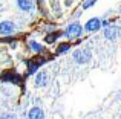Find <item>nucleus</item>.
I'll return each mask as SVG.
<instances>
[{
  "mask_svg": "<svg viewBox=\"0 0 121 119\" xmlns=\"http://www.w3.org/2000/svg\"><path fill=\"white\" fill-rule=\"evenodd\" d=\"M72 58H74L75 63H78V64H87L92 60V52H91V49H78V51L74 52Z\"/></svg>",
  "mask_w": 121,
  "mask_h": 119,
  "instance_id": "20e7f679",
  "label": "nucleus"
},
{
  "mask_svg": "<svg viewBox=\"0 0 121 119\" xmlns=\"http://www.w3.org/2000/svg\"><path fill=\"white\" fill-rule=\"evenodd\" d=\"M2 41H5V43H11V41H14V38H12L11 35H8V37H6V38H3Z\"/></svg>",
  "mask_w": 121,
  "mask_h": 119,
  "instance_id": "f3484780",
  "label": "nucleus"
},
{
  "mask_svg": "<svg viewBox=\"0 0 121 119\" xmlns=\"http://www.w3.org/2000/svg\"><path fill=\"white\" fill-rule=\"evenodd\" d=\"M100 28H101V20H100L98 17L91 18V20H89L87 23L84 24V29L87 31V32H97Z\"/></svg>",
  "mask_w": 121,
  "mask_h": 119,
  "instance_id": "423d86ee",
  "label": "nucleus"
},
{
  "mask_svg": "<svg viewBox=\"0 0 121 119\" xmlns=\"http://www.w3.org/2000/svg\"><path fill=\"white\" fill-rule=\"evenodd\" d=\"M28 119H44V111L40 107H32L28 111Z\"/></svg>",
  "mask_w": 121,
  "mask_h": 119,
  "instance_id": "9d476101",
  "label": "nucleus"
},
{
  "mask_svg": "<svg viewBox=\"0 0 121 119\" xmlns=\"http://www.w3.org/2000/svg\"><path fill=\"white\" fill-rule=\"evenodd\" d=\"M72 2H74V0H66V5L71 6V5H72Z\"/></svg>",
  "mask_w": 121,
  "mask_h": 119,
  "instance_id": "a211bd4d",
  "label": "nucleus"
},
{
  "mask_svg": "<svg viewBox=\"0 0 121 119\" xmlns=\"http://www.w3.org/2000/svg\"><path fill=\"white\" fill-rule=\"evenodd\" d=\"M28 48H29L32 52H37V54H43L44 52V48L41 44H39L37 41H29L28 43Z\"/></svg>",
  "mask_w": 121,
  "mask_h": 119,
  "instance_id": "9b49d317",
  "label": "nucleus"
},
{
  "mask_svg": "<svg viewBox=\"0 0 121 119\" xmlns=\"http://www.w3.org/2000/svg\"><path fill=\"white\" fill-rule=\"evenodd\" d=\"M48 81H49V76L44 70H41L35 75V87H44L48 84Z\"/></svg>",
  "mask_w": 121,
  "mask_h": 119,
  "instance_id": "6e6552de",
  "label": "nucleus"
},
{
  "mask_svg": "<svg viewBox=\"0 0 121 119\" xmlns=\"http://www.w3.org/2000/svg\"><path fill=\"white\" fill-rule=\"evenodd\" d=\"M120 34H121V29H120L118 26H112V24H109V26L104 28L103 35H104V38H106V40H115Z\"/></svg>",
  "mask_w": 121,
  "mask_h": 119,
  "instance_id": "39448f33",
  "label": "nucleus"
},
{
  "mask_svg": "<svg viewBox=\"0 0 121 119\" xmlns=\"http://www.w3.org/2000/svg\"><path fill=\"white\" fill-rule=\"evenodd\" d=\"M34 3H35V0H17L18 9H22L25 12H29L34 8Z\"/></svg>",
  "mask_w": 121,
  "mask_h": 119,
  "instance_id": "1a4fd4ad",
  "label": "nucleus"
},
{
  "mask_svg": "<svg viewBox=\"0 0 121 119\" xmlns=\"http://www.w3.org/2000/svg\"><path fill=\"white\" fill-rule=\"evenodd\" d=\"M58 37H61V32H49V34H46V37H44V41H46L48 44H52Z\"/></svg>",
  "mask_w": 121,
  "mask_h": 119,
  "instance_id": "ddd939ff",
  "label": "nucleus"
},
{
  "mask_svg": "<svg viewBox=\"0 0 121 119\" xmlns=\"http://www.w3.org/2000/svg\"><path fill=\"white\" fill-rule=\"evenodd\" d=\"M109 24H110L109 20H101V28H106V26H109Z\"/></svg>",
  "mask_w": 121,
  "mask_h": 119,
  "instance_id": "dca6fc26",
  "label": "nucleus"
},
{
  "mask_svg": "<svg viewBox=\"0 0 121 119\" xmlns=\"http://www.w3.org/2000/svg\"><path fill=\"white\" fill-rule=\"evenodd\" d=\"M95 2H97V0H86V2L83 3V9H87V8H91L92 5H95Z\"/></svg>",
  "mask_w": 121,
  "mask_h": 119,
  "instance_id": "4468645a",
  "label": "nucleus"
},
{
  "mask_svg": "<svg viewBox=\"0 0 121 119\" xmlns=\"http://www.w3.org/2000/svg\"><path fill=\"white\" fill-rule=\"evenodd\" d=\"M51 58H46V57H35V58H31V60H26V64H28V69H26V76H31L34 75V72H37L40 69V66H43L44 63H48Z\"/></svg>",
  "mask_w": 121,
  "mask_h": 119,
  "instance_id": "f257e3e1",
  "label": "nucleus"
},
{
  "mask_svg": "<svg viewBox=\"0 0 121 119\" xmlns=\"http://www.w3.org/2000/svg\"><path fill=\"white\" fill-rule=\"evenodd\" d=\"M0 79L5 81V83H11V84H15V86H20L22 83V75L17 73L15 70H5L2 75H0Z\"/></svg>",
  "mask_w": 121,
  "mask_h": 119,
  "instance_id": "7ed1b4c3",
  "label": "nucleus"
},
{
  "mask_svg": "<svg viewBox=\"0 0 121 119\" xmlns=\"http://www.w3.org/2000/svg\"><path fill=\"white\" fill-rule=\"evenodd\" d=\"M81 34H83V26L78 21H74V23H71L68 26V29L65 31V32L61 34V35H65V37H68V38H78V37H81Z\"/></svg>",
  "mask_w": 121,
  "mask_h": 119,
  "instance_id": "f03ea898",
  "label": "nucleus"
},
{
  "mask_svg": "<svg viewBox=\"0 0 121 119\" xmlns=\"http://www.w3.org/2000/svg\"><path fill=\"white\" fill-rule=\"evenodd\" d=\"M0 119H15V118H14V115H11V113H5V115L0 116Z\"/></svg>",
  "mask_w": 121,
  "mask_h": 119,
  "instance_id": "2eb2a0df",
  "label": "nucleus"
},
{
  "mask_svg": "<svg viewBox=\"0 0 121 119\" xmlns=\"http://www.w3.org/2000/svg\"><path fill=\"white\" fill-rule=\"evenodd\" d=\"M15 31V26L12 21H2L0 23V35H11Z\"/></svg>",
  "mask_w": 121,
  "mask_h": 119,
  "instance_id": "0eeeda50",
  "label": "nucleus"
},
{
  "mask_svg": "<svg viewBox=\"0 0 121 119\" xmlns=\"http://www.w3.org/2000/svg\"><path fill=\"white\" fill-rule=\"evenodd\" d=\"M120 14H121V6H120Z\"/></svg>",
  "mask_w": 121,
  "mask_h": 119,
  "instance_id": "6ab92c4d",
  "label": "nucleus"
},
{
  "mask_svg": "<svg viewBox=\"0 0 121 119\" xmlns=\"http://www.w3.org/2000/svg\"><path fill=\"white\" fill-rule=\"evenodd\" d=\"M71 49V43H60L55 49V54L57 55H61V54H66V52Z\"/></svg>",
  "mask_w": 121,
  "mask_h": 119,
  "instance_id": "f8f14e48",
  "label": "nucleus"
}]
</instances>
